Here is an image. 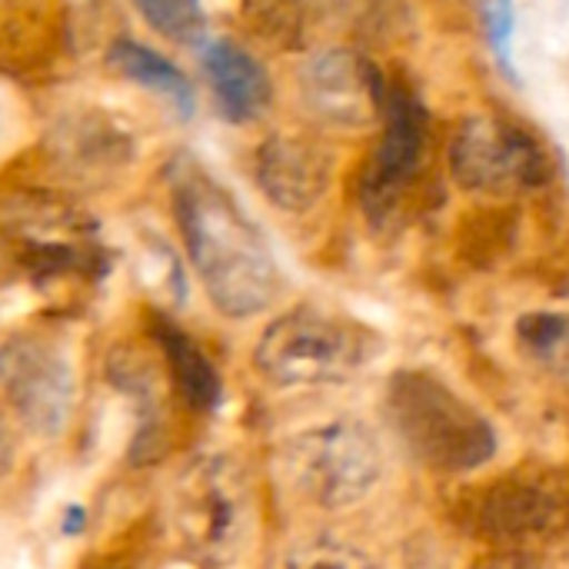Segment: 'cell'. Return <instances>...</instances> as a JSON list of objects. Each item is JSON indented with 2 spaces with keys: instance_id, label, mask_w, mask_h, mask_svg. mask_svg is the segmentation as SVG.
Returning a JSON list of instances; mask_svg holds the SVG:
<instances>
[{
  "instance_id": "cell-1",
  "label": "cell",
  "mask_w": 569,
  "mask_h": 569,
  "mask_svg": "<svg viewBox=\"0 0 569 569\" xmlns=\"http://www.w3.org/2000/svg\"><path fill=\"white\" fill-rule=\"evenodd\" d=\"M177 227L207 300L230 320L273 307L280 263L240 200L200 163L180 160L170 180Z\"/></svg>"
},
{
  "instance_id": "cell-2",
  "label": "cell",
  "mask_w": 569,
  "mask_h": 569,
  "mask_svg": "<svg viewBox=\"0 0 569 569\" xmlns=\"http://www.w3.org/2000/svg\"><path fill=\"white\" fill-rule=\"evenodd\" d=\"M163 523L187 560L207 569L233 567L257 523L247 470L217 450L183 460L163 487Z\"/></svg>"
},
{
  "instance_id": "cell-3",
  "label": "cell",
  "mask_w": 569,
  "mask_h": 569,
  "mask_svg": "<svg viewBox=\"0 0 569 569\" xmlns=\"http://www.w3.org/2000/svg\"><path fill=\"white\" fill-rule=\"evenodd\" d=\"M377 353L380 340L363 323L317 307H293L267 323L253 347V367L280 390L333 387L360 377Z\"/></svg>"
},
{
  "instance_id": "cell-4",
  "label": "cell",
  "mask_w": 569,
  "mask_h": 569,
  "mask_svg": "<svg viewBox=\"0 0 569 569\" xmlns=\"http://www.w3.org/2000/svg\"><path fill=\"white\" fill-rule=\"evenodd\" d=\"M387 410L407 450L430 470L467 473L497 453L493 427L433 373H397L390 380Z\"/></svg>"
},
{
  "instance_id": "cell-5",
  "label": "cell",
  "mask_w": 569,
  "mask_h": 569,
  "mask_svg": "<svg viewBox=\"0 0 569 569\" xmlns=\"http://www.w3.org/2000/svg\"><path fill=\"white\" fill-rule=\"evenodd\" d=\"M277 473L287 490L317 510H350L383 477V453L360 420H327L290 433L277 450Z\"/></svg>"
},
{
  "instance_id": "cell-6",
  "label": "cell",
  "mask_w": 569,
  "mask_h": 569,
  "mask_svg": "<svg viewBox=\"0 0 569 569\" xmlns=\"http://www.w3.org/2000/svg\"><path fill=\"white\" fill-rule=\"evenodd\" d=\"M377 123L380 137L360 173V207L370 220L383 223L403 203L407 190L423 170L430 117L420 97L390 80L383 70L377 73Z\"/></svg>"
},
{
  "instance_id": "cell-7",
  "label": "cell",
  "mask_w": 569,
  "mask_h": 569,
  "mask_svg": "<svg viewBox=\"0 0 569 569\" xmlns=\"http://www.w3.org/2000/svg\"><path fill=\"white\" fill-rule=\"evenodd\" d=\"M447 167L457 187L490 197H513L547 180L543 147L523 127L487 113L457 127Z\"/></svg>"
},
{
  "instance_id": "cell-8",
  "label": "cell",
  "mask_w": 569,
  "mask_h": 569,
  "mask_svg": "<svg viewBox=\"0 0 569 569\" xmlns=\"http://www.w3.org/2000/svg\"><path fill=\"white\" fill-rule=\"evenodd\" d=\"M0 393L27 433L53 440L73 413L77 377L60 347L27 333L0 347Z\"/></svg>"
},
{
  "instance_id": "cell-9",
  "label": "cell",
  "mask_w": 569,
  "mask_h": 569,
  "mask_svg": "<svg viewBox=\"0 0 569 569\" xmlns=\"http://www.w3.org/2000/svg\"><path fill=\"white\" fill-rule=\"evenodd\" d=\"M377 73L363 57L350 50H323L307 60L300 73V93L310 113L330 127H367L377 120Z\"/></svg>"
},
{
  "instance_id": "cell-10",
  "label": "cell",
  "mask_w": 569,
  "mask_h": 569,
  "mask_svg": "<svg viewBox=\"0 0 569 569\" xmlns=\"http://www.w3.org/2000/svg\"><path fill=\"white\" fill-rule=\"evenodd\" d=\"M333 180V153L307 137L277 133L257 150V183L287 213L313 210Z\"/></svg>"
},
{
  "instance_id": "cell-11",
  "label": "cell",
  "mask_w": 569,
  "mask_h": 569,
  "mask_svg": "<svg viewBox=\"0 0 569 569\" xmlns=\"http://www.w3.org/2000/svg\"><path fill=\"white\" fill-rule=\"evenodd\" d=\"M200 67L223 120L253 123L267 113L273 100V83L267 67L247 47L230 37H213L200 47Z\"/></svg>"
},
{
  "instance_id": "cell-12",
  "label": "cell",
  "mask_w": 569,
  "mask_h": 569,
  "mask_svg": "<svg viewBox=\"0 0 569 569\" xmlns=\"http://www.w3.org/2000/svg\"><path fill=\"white\" fill-rule=\"evenodd\" d=\"M563 487L533 477V480H507L500 483L483 507V523L487 533L503 540V543H520L530 537H540L547 530H553L557 523H563Z\"/></svg>"
},
{
  "instance_id": "cell-13",
  "label": "cell",
  "mask_w": 569,
  "mask_h": 569,
  "mask_svg": "<svg viewBox=\"0 0 569 569\" xmlns=\"http://www.w3.org/2000/svg\"><path fill=\"white\" fill-rule=\"evenodd\" d=\"M110 63L127 80H133L137 87H143V90L157 93L160 100H167L180 120L193 117V107H197L193 87H190L187 73L173 60H167L163 53L150 50L147 43H137V40L123 37V40H117L110 47Z\"/></svg>"
},
{
  "instance_id": "cell-14",
  "label": "cell",
  "mask_w": 569,
  "mask_h": 569,
  "mask_svg": "<svg viewBox=\"0 0 569 569\" xmlns=\"http://www.w3.org/2000/svg\"><path fill=\"white\" fill-rule=\"evenodd\" d=\"M523 350L569 390V313H530L517 323Z\"/></svg>"
},
{
  "instance_id": "cell-15",
  "label": "cell",
  "mask_w": 569,
  "mask_h": 569,
  "mask_svg": "<svg viewBox=\"0 0 569 569\" xmlns=\"http://www.w3.org/2000/svg\"><path fill=\"white\" fill-rule=\"evenodd\" d=\"M137 13L167 40L193 43L207 30L203 0H133Z\"/></svg>"
},
{
  "instance_id": "cell-16",
  "label": "cell",
  "mask_w": 569,
  "mask_h": 569,
  "mask_svg": "<svg viewBox=\"0 0 569 569\" xmlns=\"http://www.w3.org/2000/svg\"><path fill=\"white\" fill-rule=\"evenodd\" d=\"M283 569H380L360 547L340 537H307L290 547Z\"/></svg>"
},
{
  "instance_id": "cell-17",
  "label": "cell",
  "mask_w": 569,
  "mask_h": 569,
  "mask_svg": "<svg viewBox=\"0 0 569 569\" xmlns=\"http://www.w3.org/2000/svg\"><path fill=\"white\" fill-rule=\"evenodd\" d=\"M480 23L487 33V43L500 67L510 70L513 60V37H517V0H477Z\"/></svg>"
},
{
  "instance_id": "cell-18",
  "label": "cell",
  "mask_w": 569,
  "mask_h": 569,
  "mask_svg": "<svg viewBox=\"0 0 569 569\" xmlns=\"http://www.w3.org/2000/svg\"><path fill=\"white\" fill-rule=\"evenodd\" d=\"M473 569H540L537 567V560L530 557V553H523V550H500V553H493V557H487V560H480Z\"/></svg>"
}]
</instances>
